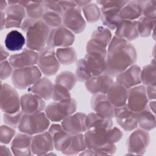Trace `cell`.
<instances>
[{
  "label": "cell",
  "mask_w": 156,
  "mask_h": 156,
  "mask_svg": "<svg viewBox=\"0 0 156 156\" xmlns=\"http://www.w3.org/2000/svg\"><path fill=\"white\" fill-rule=\"evenodd\" d=\"M148 136L144 131L138 130L130 136L128 142L129 149L131 151L139 152L142 151L146 143L147 142Z\"/></svg>",
  "instance_id": "83f0119b"
},
{
  "label": "cell",
  "mask_w": 156,
  "mask_h": 156,
  "mask_svg": "<svg viewBox=\"0 0 156 156\" xmlns=\"http://www.w3.org/2000/svg\"><path fill=\"white\" fill-rule=\"evenodd\" d=\"M63 23L67 28L75 33H79L82 31L85 25L80 9L76 7L65 12L63 16Z\"/></svg>",
  "instance_id": "7c38bea8"
},
{
  "label": "cell",
  "mask_w": 156,
  "mask_h": 156,
  "mask_svg": "<svg viewBox=\"0 0 156 156\" xmlns=\"http://www.w3.org/2000/svg\"><path fill=\"white\" fill-rule=\"evenodd\" d=\"M75 83V77L74 75L69 72L62 73L57 76L56 83L61 85L67 89L69 90L72 88Z\"/></svg>",
  "instance_id": "836d02e7"
},
{
  "label": "cell",
  "mask_w": 156,
  "mask_h": 156,
  "mask_svg": "<svg viewBox=\"0 0 156 156\" xmlns=\"http://www.w3.org/2000/svg\"><path fill=\"white\" fill-rule=\"evenodd\" d=\"M53 145L54 142L51 133L46 132L34 137L31 149L34 152L41 154L52 150Z\"/></svg>",
  "instance_id": "7402d4cb"
},
{
  "label": "cell",
  "mask_w": 156,
  "mask_h": 156,
  "mask_svg": "<svg viewBox=\"0 0 156 156\" xmlns=\"http://www.w3.org/2000/svg\"><path fill=\"white\" fill-rule=\"evenodd\" d=\"M26 7L27 14L30 18L38 19L44 13V7L41 1H29Z\"/></svg>",
  "instance_id": "f546056e"
},
{
  "label": "cell",
  "mask_w": 156,
  "mask_h": 156,
  "mask_svg": "<svg viewBox=\"0 0 156 156\" xmlns=\"http://www.w3.org/2000/svg\"><path fill=\"white\" fill-rule=\"evenodd\" d=\"M20 101L17 92L7 84H1V107L5 113H15L20 111Z\"/></svg>",
  "instance_id": "52a82bcc"
},
{
  "label": "cell",
  "mask_w": 156,
  "mask_h": 156,
  "mask_svg": "<svg viewBox=\"0 0 156 156\" xmlns=\"http://www.w3.org/2000/svg\"><path fill=\"white\" fill-rule=\"evenodd\" d=\"M39 54L32 49H24L22 52L10 56L9 63L15 69L23 68L33 65L38 62Z\"/></svg>",
  "instance_id": "5bb4252c"
},
{
  "label": "cell",
  "mask_w": 156,
  "mask_h": 156,
  "mask_svg": "<svg viewBox=\"0 0 156 156\" xmlns=\"http://www.w3.org/2000/svg\"><path fill=\"white\" fill-rule=\"evenodd\" d=\"M3 55H4V58H5V59L8 57V55H9V54H8V53L5 51H4L3 50V48H2V47L1 46V59H2V58L3 57Z\"/></svg>",
  "instance_id": "b9f144b4"
},
{
  "label": "cell",
  "mask_w": 156,
  "mask_h": 156,
  "mask_svg": "<svg viewBox=\"0 0 156 156\" xmlns=\"http://www.w3.org/2000/svg\"><path fill=\"white\" fill-rule=\"evenodd\" d=\"M142 13V9L138 1L129 2L121 9L119 16L122 20H132L138 18Z\"/></svg>",
  "instance_id": "d4e9b609"
},
{
  "label": "cell",
  "mask_w": 156,
  "mask_h": 156,
  "mask_svg": "<svg viewBox=\"0 0 156 156\" xmlns=\"http://www.w3.org/2000/svg\"><path fill=\"white\" fill-rule=\"evenodd\" d=\"M38 64L40 69L46 75H52L57 71L59 63L55 57L52 48H45L41 51Z\"/></svg>",
  "instance_id": "9c48e42d"
},
{
  "label": "cell",
  "mask_w": 156,
  "mask_h": 156,
  "mask_svg": "<svg viewBox=\"0 0 156 156\" xmlns=\"http://www.w3.org/2000/svg\"><path fill=\"white\" fill-rule=\"evenodd\" d=\"M92 37L91 41L105 48L110 40L111 34L108 29L103 27H99L94 32Z\"/></svg>",
  "instance_id": "f1b7e54d"
},
{
  "label": "cell",
  "mask_w": 156,
  "mask_h": 156,
  "mask_svg": "<svg viewBox=\"0 0 156 156\" xmlns=\"http://www.w3.org/2000/svg\"><path fill=\"white\" fill-rule=\"evenodd\" d=\"M92 108L98 115L110 118L115 115V108L107 98L102 94H98L92 99Z\"/></svg>",
  "instance_id": "e0dca14e"
},
{
  "label": "cell",
  "mask_w": 156,
  "mask_h": 156,
  "mask_svg": "<svg viewBox=\"0 0 156 156\" xmlns=\"http://www.w3.org/2000/svg\"><path fill=\"white\" fill-rule=\"evenodd\" d=\"M53 87L54 86H52L51 82L48 79L42 78L29 88V91L40 96L42 99H48L52 94Z\"/></svg>",
  "instance_id": "603a6c76"
},
{
  "label": "cell",
  "mask_w": 156,
  "mask_h": 156,
  "mask_svg": "<svg viewBox=\"0 0 156 156\" xmlns=\"http://www.w3.org/2000/svg\"><path fill=\"white\" fill-rule=\"evenodd\" d=\"M49 125V121L44 113H25L21 117L18 128L20 131L32 135L45 131L48 128Z\"/></svg>",
  "instance_id": "3957f363"
},
{
  "label": "cell",
  "mask_w": 156,
  "mask_h": 156,
  "mask_svg": "<svg viewBox=\"0 0 156 156\" xmlns=\"http://www.w3.org/2000/svg\"><path fill=\"white\" fill-rule=\"evenodd\" d=\"M114 116L118 124L126 130H133L138 124L136 113L132 111L127 105L116 107Z\"/></svg>",
  "instance_id": "4fadbf2b"
},
{
  "label": "cell",
  "mask_w": 156,
  "mask_h": 156,
  "mask_svg": "<svg viewBox=\"0 0 156 156\" xmlns=\"http://www.w3.org/2000/svg\"><path fill=\"white\" fill-rule=\"evenodd\" d=\"M60 13L50 10H46L42 15L43 21L49 27H57L60 26L62 23V17Z\"/></svg>",
  "instance_id": "4dcf8cb0"
},
{
  "label": "cell",
  "mask_w": 156,
  "mask_h": 156,
  "mask_svg": "<svg viewBox=\"0 0 156 156\" xmlns=\"http://www.w3.org/2000/svg\"><path fill=\"white\" fill-rule=\"evenodd\" d=\"M91 74L87 69L83 60H79L77 65V77L79 80H88L91 78Z\"/></svg>",
  "instance_id": "8d00e7d4"
},
{
  "label": "cell",
  "mask_w": 156,
  "mask_h": 156,
  "mask_svg": "<svg viewBox=\"0 0 156 156\" xmlns=\"http://www.w3.org/2000/svg\"><path fill=\"white\" fill-rule=\"evenodd\" d=\"M22 111L26 114H33L42 111L45 104L42 99L33 94H26L23 95L20 101Z\"/></svg>",
  "instance_id": "9a60e30c"
},
{
  "label": "cell",
  "mask_w": 156,
  "mask_h": 156,
  "mask_svg": "<svg viewBox=\"0 0 156 156\" xmlns=\"http://www.w3.org/2000/svg\"><path fill=\"white\" fill-rule=\"evenodd\" d=\"M23 30L26 33L27 46L32 50L42 51L49 34V27L38 19H26L22 24Z\"/></svg>",
  "instance_id": "7a4b0ae2"
},
{
  "label": "cell",
  "mask_w": 156,
  "mask_h": 156,
  "mask_svg": "<svg viewBox=\"0 0 156 156\" xmlns=\"http://www.w3.org/2000/svg\"><path fill=\"white\" fill-rule=\"evenodd\" d=\"M126 105L134 112H138L145 108L147 104L146 91L144 87L132 88L128 91Z\"/></svg>",
  "instance_id": "8fae6325"
},
{
  "label": "cell",
  "mask_w": 156,
  "mask_h": 156,
  "mask_svg": "<svg viewBox=\"0 0 156 156\" xmlns=\"http://www.w3.org/2000/svg\"><path fill=\"white\" fill-rule=\"evenodd\" d=\"M141 70L138 66L133 65L118 74L117 82L126 88H132L141 82Z\"/></svg>",
  "instance_id": "2e32d148"
},
{
  "label": "cell",
  "mask_w": 156,
  "mask_h": 156,
  "mask_svg": "<svg viewBox=\"0 0 156 156\" xmlns=\"http://www.w3.org/2000/svg\"><path fill=\"white\" fill-rule=\"evenodd\" d=\"M107 94V99L113 106L121 107L126 105L128 91L126 88L119 83H113Z\"/></svg>",
  "instance_id": "ac0fdd59"
},
{
  "label": "cell",
  "mask_w": 156,
  "mask_h": 156,
  "mask_svg": "<svg viewBox=\"0 0 156 156\" xmlns=\"http://www.w3.org/2000/svg\"><path fill=\"white\" fill-rule=\"evenodd\" d=\"M85 118V115L80 113L68 116L63 120V127L69 133L76 134L83 132L87 129Z\"/></svg>",
  "instance_id": "ffe728a7"
},
{
  "label": "cell",
  "mask_w": 156,
  "mask_h": 156,
  "mask_svg": "<svg viewBox=\"0 0 156 156\" xmlns=\"http://www.w3.org/2000/svg\"><path fill=\"white\" fill-rule=\"evenodd\" d=\"M74 40V35L66 28L59 26L53 29L49 34L48 38L49 47L68 46L71 45Z\"/></svg>",
  "instance_id": "30bf717a"
},
{
  "label": "cell",
  "mask_w": 156,
  "mask_h": 156,
  "mask_svg": "<svg viewBox=\"0 0 156 156\" xmlns=\"http://www.w3.org/2000/svg\"><path fill=\"white\" fill-rule=\"evenodd\" d=\"M76 109V102L71 99L68 101L55 102L46 108L47 117L53 121H59L72 114Z\"/></svg>",
  "instance_id": "8992f818"
},
{
  "label": "cell",
  "mask_w": 156,
  "mask_h": 156,
  "mask_svg": "<svg viewBox=\"0 0 156 156\" xmlns=\"http://www.w3.org/2000/svg\"><path fill=\"white\" fill-rule=\"evenodd\" d=\"M148 110H141L136 113L138 123L144 129H150L151 128V113Z\"/></svg>",
  "instance_id": "e575fe53"
},
{
  "label": "cell",
  "mask_w": 156,
  "mask_h": 156,
  "mask_svg": "<svg viewBox=\"0 0 156 156\" xmlns=\"http://www.w3.org/2000/svg\"><path fill=\"white\" fill-rule=\"evenodd\" d=\"M15 131L11 127L7 126L1 127V142L4 144H8L11 141Z\"/></svg>",
  "instance_id": "74e56055"
},
{
  "label": "cell",
  "mask_w": 156,
  "mask_h": 156,
  "mask_svg": "<svg viewBox=\"0 0 156 156\" xmlns=\"http://www.w3.org/2000/svg\"><path fill=\"white\" fill-rule=\"evenodd\" d=\"M106 72L110 75H117L130 66L136 60L135 48L127 40L115 37L107 52Z\"/></svg>",
  "instance_id": "6da1fadb"
},
{
  "label": "cell",
  "mask_w": 156,
  "mask_h": 156,
  "mask_svg": "<svg viewBox=\"0 0 156 156\" xmlns=\"http://www.w3.org/2000/svg\"><path fill=\"white\" fill-rule=\"evenodd\" d=\"M0 5H1V12H2L4 9H5L7 6V2L5 1H3V0H1L0 1Z\"/></svg>",
  "instance_id": "60d3db41"
},
{
  "label": "cell",
  "mask_w": 156,
  "mask_h": 156,
  "mask_svg": "<svg viewBox=\"0 0 156 156\" xmlns=\"http://www.w3.org/2000/svg\"><path fill=\"white\" fill-rule=\"evenodd\" d=\"M151 21L146 18H141L138 22V31L142 36L149 35L151 29Z\"/></svg>",
  "instance_id": "f35d334b"
},
{
  "label": "cell",
  "mask_w": 156,
  "mask_h": 156,
  "mask_svg": "<svg viewBox=\"0 0 156 156\" xmlns=\"http://www.w3.org/2000/svg\"><path fill=\"white\" fill-rule=\"evenodd\" d=\"M32 138L30 136L24 134H18L13 140L11 149L15 154L19 152L18 155L24 154L25 152L29 151Z\"/></svg>",
  "instance_id": "4316f807"
},
{
  "label": "cell",
  "mask_w": 156,
  "mask_h": 156,
  "mask_svg": "<svg viewBox=\"0 0 156 156\" xmlns=\"http://www.w3.org/2000/svg\"><path fill=\"white\" fill-rule=\"evenodd\" d=\"M83 12L85 16L89 22L96 21L98 20L100 15L99 9L95 4H86L83 9Z\"/></svg>",
  "instance_id": "d6a6232c"
},
{
  "label": "cell",
  "mask_w": 156,
  "mask_h": 156,
  "mask_svg": "<svg viewBox=\"0 0 156 156\" xmlns=\"http://www.w3.org/2000/svg\"><path fill=\"white\" fill-rule=\"evenodd\" d=\"M12 66L6 60L2 61L1 63V77L2 79L8 77L12 73Z\"/></svg>",
  "instance_id": "ab89813d"
},
{
  "label": "cell",
  "mask_w": 156,
  "mask_h": 156,
  "mask_svg": "<svg viewBox=\"0 0 156 156\" xmlns=\"http://www.w3.org/2000/svg\"><path fill=\"white\" fill-rule=\"evenodd\" d=\"M41 73L35 66H28L16 69L12 74V80L13 85L20 89H24L37 82Z\"/></svg>",
  "instance_id": "5b68a950"
},
{
  "label": "cell",
  "mask_w": 156,
  "mask_h": 156,
  "mask_svg": "<svg viewBox=\"0 0 156 156\" xmlns=\"http://www.w3.org/2000/svg\"><path fill=\"white\" fill-rule=\"evenodd\" d=\"M98 2L102 5V21L104 24L112 29L116 27L121 21L119 14V12L128 1H106Z\"/></svg>",
  "instance_id": "277c9868"
},
{
  "label": "cell",
  "mask_w": 156,
  "mask_h": 156,
  "mask_svg": "<svg viewBox=\"0 0 156 156\" xmlns=\"http://www.w3.org/2000/svg\"><path fill=\"white\" fill-rule=\"evenodd\" d=\"M116 35L126 40L135 39L138 37V22L121 20L116 27Z\"/></svg>",
  "instance_id": "44dd1931"
},
{
  "label": "cell",
  "mask_w": 156,
  "mask_h": 156,
  "mask_svg": "<svg viewBox=\"0 0 156 156\" xmlns=\"http://www.w3.org/2000/svg\"><path fill=\"white\" fill-rule=\"evenodd\" d=\"M113 123L110 118L101 116L98 114L91 113L85 118V126L87 129H108Z\"/></svg>",
  "instance_id": "484cf974"
},
{
  "label": "cell",
  "mask_w": 156,
  "mask_h": 156,
  "mask_svg": "<svg viewBox=\"0 0 156 156\" xmlns=\"http://www.w3.org/2000/svg\"><path fill=\"white\" fill-rule=\"evenodd\" d=\"M22 112L19 111L15 113H4V122L13 127H16L19 125L22 117Z\"/></svg>",
  "instance_id": "d590c367"
},
{
  "label": "cell",
  "mask_w": 156,
  "mask_h": 156,
  "mask_svg": "<svg viewBox=\"0 0 156 156\" xmlns=\"http://www.w3.org/2000/svg\"><path fill=\"white\" fill-rule=\"evenodd\" d=\"M58 60L63 64H71L74 62L76 56L73 48H60L57 51Z\"/></svg>",
  "instance_id": "1f68e13d"
},
{
  "label": "cell",
  "mask_w": 156,
  "mask_h": 156,
  "mask_svg": "<svg viewBox=\"0 0 156 156\" xmlns=\"http://www.w3.org/2000/svg\"><path fill=\"white\" fill-rule=\"evenodd\" d=\"M10 5L5 11L4 27L6 28L20 27L25 16L24 7L19 1H10L7 2Z\"/></svg>",
  "instance_id": "ba28073f"
},
{
  "label": "cell",
  "mask_w": 156,
  "mask_h": 156,
  "mask_svg": "<svg viewBox=\"0 0 156 156\" xmlns=\"http://www.w3.org/2000/svg\"><path fill=\"white\" fill-rule=\"evenodd\" d=\"M26 43V39L23 35L16 30L9 32L4 40L6 48L11 51H16L23 48Z\"/></svg>",
  "instance_id": "cb8c5ba5"
},
{
  "label": "cell",
  "mask_w": 156,
  "mask_h": 156,
  "mask_svg": "<svg viewBox=\"0 0 156 156\" xmlns=\"http://www.w3.org/2000/svg\"><path fill=\"white\" fill-rule=\"evenodd\" d=\"M113 79L107 74L96 76L90 78L86 83L87 89L92 93H107L113 83Z\"/></svg>",
  "instance_id": "d6986e66"
}]
</instances>
